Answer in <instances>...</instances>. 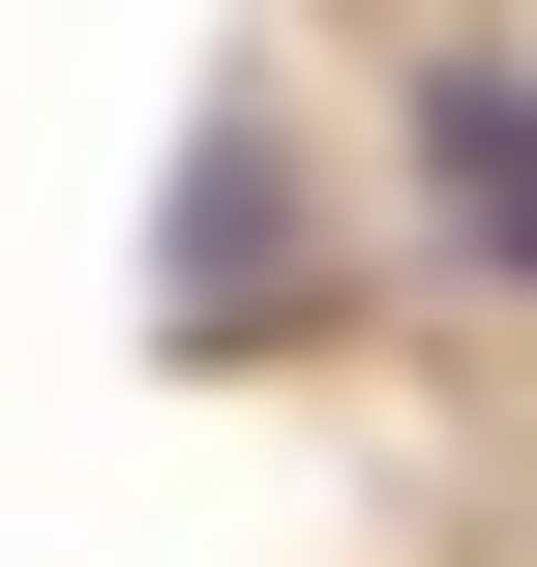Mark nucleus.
Listing matches in <instances>:
<instances>
[{
    "label": "nucleus",
    "mask_w": 537,
    "mask_h": 567,
    "mask_svg": "<svg viewBox=\"0 0 537 567\" xmlns=\"http://www.w3.org/2000/svg\"><path fill=\"white\" fill-rule=\"evenodd\" d=\"M419 150L478 179V239H508V269H537V90H508V60H448V90H419Z\"/></svg>",
    "instance_id": "f257e3e1"
}]
</instances>
